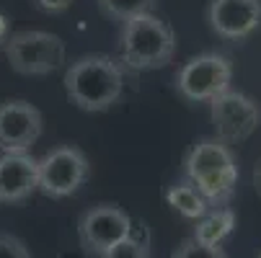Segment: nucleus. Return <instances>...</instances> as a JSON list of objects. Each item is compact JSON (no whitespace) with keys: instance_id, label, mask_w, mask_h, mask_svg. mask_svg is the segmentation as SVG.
Instances as JSON below:
<instances>
[{"instance_id":"obj_1","label":"nucleus","mask_w":261,"mask_h":258,"mask_svg":"<svg viewBox=\"0 0 261 258\" xmlns=\"http://www.w3.org/2000/svg\"><path fill=\"white\" fill-rule=\"evenodd\" d=\"M184 176L186 183L204 196L210 209L225 207L238 186V158L233 147L217 137H204L189 147L184 158Z\"/></svg>"},{"instance_id":"obj_2","label":"nucleus","mask_w":261,"mask_h":258,"mask_svg":"<svg viewBox=\"0 0 261 258\" xmlns=\"http://www.w3.org/2000/svg\"><path fill=\"white\" fill-rule=\"evenodd\" d=\"M124 91V70L109 54H86L65 70V93L81 111H109Z\"/></svg>"},{"instance_id":"obj_3","label":"nucleus","mask_w":261,"mask_h":258,"mask_svg":"<svg viewBox=\"0 0 261 258\" xmlns=\"http://www.w3.org/2000/svg\"><path fill=\"white\" fill-rule=\"evenodd\" d=\"M176 54V34L155 13H145L122 26L119 34V65L145 72L166 67Z\"/></svg>"},{"instance_id":"obj_4","label":"nucleus","mask_w":261,"mask_h":258,"mask_svg":"<svg viewBox=\"0 0 261 258\" xmlns=\"http://www.w3.org/2000/svg\"><path fill=\"white\" fill-rule=\"evenodd\" d=\"M6 60L18 75H49L65 65V44L49 31H16L6 39Z\"/></svg>"},{"instance_id":"obj_5","label":"nucleus","mask_w":261,"mask_h":258,"mask_svg":"<svg viewBox=\"0 0 261 258\" xmlns=\"http://www.w3.org/2000/svg\"><path fill=\"white\" fill-rule=\"evenodd\" d=\"M230 80H233L230 57L220 52H204L184 62V67L176 72V91L186 101L199 103L230 91Z\"/></svg>"},{"instance_id":"obj_6","label":"nucleus","mask_w":261,"mask_h":258,"mask_svg":"<svg viewBox=\"0 0 261 258\" xmlns=\"http://www.w3.org/2000/svg\"><path fill=\"white\" fill-rule=\"evenodd\" d=\"M91 176V163L81 147L62 145L39 160V191L52 199L75 194Z\"/></svg>"},{"instance_id":"obj_7","label":"nucleus","mask_w":261,"mask_h":258,"mask_svg":"<svg viewBox=\"0 0 261 258\" xmlns=\"http://www.w3.org/2000/svg\"><path fill=\"white\" fill-rule=\"evenodd\" d=\"M210 117L215 124V137L225 145H238L248 139L261 124V103L241 91H225L210 101Z\"/></svg>"},{"instance_id":"obj_8","label":"nucleus","mask_w":261,"mask_h":258,"mask_svg":"<svg viewBox=\"0 0 261 258\" xmlns=\"http://www.w3.org/2000/svg\"><path fill=\"white\" fill-rule=\"evenodd\" d=\"M132 233H135L132 217L124 209H119L117 204H98V207L88 209L81 217V225H78L81 245L93 255L106 253L117 243L127 240Z\"/></svg>"},{"instance_id":"obj_9","label":"nucleus","mask_w":261,"mask_h":258,"mask_svg":"<svg viewBox=\"0 0 261 258\" xmlns=\"http://www.w3.org/2000/svg\"><path fill=\"white\" fill-rule=\"evenodd\" d=\"M42 111L29 101L0 103V150L29 153L31 145L42 137Z\"/></svg>"},{"instance_id":"obj_10","label":"nucleus","mask_w":261,"mask_h":258,"mask_svg":"<svg viewBox=\"0 0 261 258\" xmlns=\"http://www.w3.org/2000/svg\"><path fill=\"white\" fill-rule=\"evenodd\" d=\"M210 28L230 42H243L261 26V0H210Z\"/></svg>"},{"instance_id":"obj_11","label":"nucleus","mask_w":261,"mask_h":258,"mask_svg":"<svg viewBox=\"0 0 261 258\" xmlns=\"http://www.w3.org/2000/svg\"><path fill=\"white\" fill-rule=\"evenodd\" d=\"M39 189V160L31 153L0 155V202L18 204Z\"/></svg>"},{"instance_id":"obj_12","label":"nucleus","mask_w":261,"mask_h":258,"mask_svg":"<svg viewBox=\"0 0 261 258\" xmlns=\"http://www.w3.org/2000/svg\"><path fill=\"white\" fill-rule=\"evenodd\" d=\"M233 230H236V212L230 207H220V209H210L202 219H197L192 238L204 245H220Z\"/></svg>"},{"instance_id":"obj_13","label":"nucleus","mask_w":261,"mask_h":258,"mask_svg":"<svg viewBox=\"0 0 261 258\" xmlns=\"http://www.w3.org/2000/svg\"><path fill=\"white\" fill-rule=\"evenodd\" d=\"M166 202H168L171 209H176L186 219H202L210 212V204L204 202V196L186 181L173 183V186L166 191Z\"/></svg>"},{"instance_id":"obj_14","label":"nucleus","mask_w":261,"mask_h":258,"mask_svg":"<svg viewBox=\"0 0 261 258\" xmlns=\"http://www.w3.org/2000/svg\"><path fill=\"white\" fill-rule=\"evenodd\" d=\"M155 3L158 0H98V8L106 18L127 23V21H132L137 16L153 13Z\"/></svg>"},{"instance_id":"obj_15","label":"nucleus","mask_w":261,"mask_h":258,"mask_svg":"<svg viewBox=\"0 0 261 258\" xmlns=\"http://www.w3.org/2000/svg\"><path fill=\"white\" fill-rule=\"evenodd\" d=\"M98 258H150V245H147V235L137 238V233H132L127 240L117 243L114 248H109L106 253H101Z\"/></svg>"},{"instance_id":"obj_16","label":"nucleus","mask_w":261,"mask_h":258,"mask_svg":"<svg viewBox=\"0 0 261 258\" xmlns=\"http://www.w3.org/2000/svg\"><path fill=\"white\" fill-rule=\"evenodd\" d=\"M171 258H228L220 245H204L194 238H186L178 243V248L171 253Z\"/></svg>"},{"instance_id":"obj_17","label":"nucleus","mask_w":261,"mask_h":258,"mask_svg":"<svg viewBox=\"0 0 261 258\" xmlns=\"http://www.w3.org/2000/svg\"><path fill=\"white\" fill-rule=\"evenodd\" d=\"M0 258H31V253L21 238L0 233Z\"/></svg>"},{"instance_id":"obj_18","label":"nucleus","mask_w":261,"mask_h":258,"mask_svg":"<svg viewBox=\"0 0 261 258\" xmlns=\"http://www.w3.org/2000/svg\"><path fill=\"white\" fill-rule=\"evenodd\" d=\"M34 6L42 13H65L72 6V0H34Z\"/></svg>"},{"instance_id":"obj_19","label":"nucleus","mask_w":261,"mask_h":258,"mask_svg":"<svg viewBox=\"0 0 261 258\" xmlns=\"http://www.w3.org/2000/svg\"><path fill=\"white\" fill-rule=\"evenodd\" d=\"M251 181H253V189H256V194H258V199H261V160H258V163L253 165Z\"/></svg>"},{"instance_id":"obj_20","label":"nucleus","mask_w":261,"mask_h":258,"mask_svg":"<svg viewBox=\"0 0 261 258\" xmlns=\"http://www.w3.org/2000/svg\"><path fill=\"white\" fill-rule=\"evenodd\" d=\"M8 28H11V23H8V18L0 13V44H6V39H8Z\"/></svg>"},{"instance_id":"obj_21","label":"nucleus","mask_w":261,"mask_h":258,"mask_svg":"<svg viewBox=\"0 0 261 258\" xmlns=\"http://www.w3.org/2000/svg\"><path fill=\"white\" fill-rule=\"evenodd\" d=\"M258 258H261V255H258Z\"/></svg>"}]
</instances>
